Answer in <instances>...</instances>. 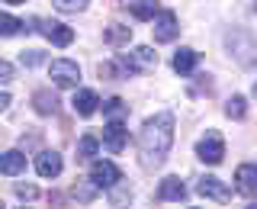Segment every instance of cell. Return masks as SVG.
<instances>
[{
    "label": "cell",
    "instance_id": "cell-1",
    "mask_svg": "<svg viewBox=\"0 0 257 209\" xmlns=\"http://www.w3.org/2000/svg\"><path fill=\"white\" fill-rule=\"evenodd\" d=\"M174 145V113H158L145 119L139 132V161L145 171H155L167 161V151Z\"/></svg>",
    "mask_w": 257,
    "mask_h": 209
},
{
    "label": "cell",
    "instance_id": "cell-2",
    "mask_svg": "<svg viewBox=\"0 0 257 209\" xmlns=\"http://www.w3.org/2000/svg\"><path fill=\"white\" fill-rule=\"evenodd\" d=\"M158 64V52H151L148 45H139L132 52H119L116 55V68L122 74H139V71H148Z\"/></svg>",
    "mask_w": 257,
    "mask_h": 209
},
{
    "label": "cell",
    "instance_id": "cell-3",
    "mask_svg": "<svg viewBox=\"0 0 257 209\" xmlns=\"http://www.w3.org/2000/svg\"><path fill=\"white\" fill-rule=\"evenodd\" d=\"M222 155H225V142H222V135L215 132V129H209L203 139L196 142V158H199V161H206V164H219Z\"/></svg>",
    "mask_w": 257,
    "mask_h": 209
},
{
    "label": "cell",
    "instance_id": "cell-4",
    "mask_svg": "<svg viewBox=\"0 0 257 209\" xmlns=\"http://www.w3.org/2000/svg\"><path fill=\"white\" fill-rule=\"evenodd\" d=\"M48 74H52L55 87H77V80H80V68H77V61L58 58V61L48 64Z\"/></svg>",
    "mask_w": 257,
    "mask_h": 209
},
{
    "label": "cell",
    "instance_id": "cell-5",
    "mask_svg": "<svg viewBox=\"0 0 257 209\" xmlns=\"http://www.w3.org/2000/svg\"><path fill=\"white\" fill-rule=\"evenodd\" d=\"M196 193L203 199H215V203H228V199H231V190L225 187L219 177H199V180H196Z\"/></svg>",
    "mask_w": 257,
    "mask_h": 209
},
{
    "label": "cell",
    "instance_id": "cell-6",
    "mask_svg": "<svg viewBox=\"0 0 257 209\" xmlns=\"http://www.w3.org/2000/svg\"><path fill=\"white\" fill-rule=\"evenodd\" d=\"M90 180L96 183V187H112V183L122 180V174H119V167L112 164V161H93L90 164Z\"/></svg>",
    "mask_w": 257,
    "mask_h": 209
},
{
    "label": "cell",
    "instance_id": "cell-7",
    "mask_svg": "<svg viewBox=\"0 0 257 209\" xmlns=\"http://www.w3.org/2000/svg\"><path fill=\"white\" fill-rule=\"evenodd\" d=\"M39 32H42V36H45L52 45H58V48H64V45L74 42V29H71V26H61V23L39 20Z\"/></svg>",
    "mask_w": 257,
    "mask_h": 209
},
{
    "label": "cell",
    "instance_id": "cell-8",
    "mask_svg": "<svg viewBox=\"0 0 257 209\" xmlns=\"http://www.w3.org/2000/svg\"><path fill=\"white\" fill-rule=\"evenodd\" d=\"M151 32H155V42H174L177 32H180V26H177V16L171 10L158 13L155 16V26H151Z\"/></svg>",
    "mask_w": 257,
    "mask_h": 209
},
{
    "label": "cell",
    "instance_id": "cell-9",
    "mask_svg": "<svg viewBox=\"0 0 257 209\" xmlns=\"http://www.w3.org/2000/svg\"><path fill=\"white\" fill-rule=\"evenodd\" d=\"M125 126L122 119H109V126L103 129V145H106V151H112V155H119V151L125 148Z\"/></svg>",
    "mask_w": 257,
    "mask_h": 209
},
{
    "label": "cell",
    "instance_id": "cell-10",
    "mask_svg": "<svg viewBox=\"0 0 257 209\" xmlns=\"http://www.w3.org/2000/svg\"><path fill=\"white\" fill-rule=\"evenodd\" d=\"M235 187L244 196H257V164H241L235 171Z\"/></svg>",
    "mask_w": 257,
    "mask_h": 209
},
{
    "label": "cell",
    "instance_id": "cell-11",
    "mask_svg": "<svg viewBox=\"0 0 257 209\" xmlns=\"http://www.w3.org/2000/svg\"><path fill=\"white\" fill-rule=\"evenodd\" d=\"M61 155L58 151H39V158H36V171L39 177H58L61 174Z\"/></svg>",
    "mask_w": 257,
    "mask_h": 209
},
{
    "label": "cell",
    "instance_id": "cell-12",
    "mask_svg": "<svg viewBox=\"0 0 257 209\" xmlns=\"http://www.w3.org/2000/svg\"><path fill=\"white\" fill-rule=\"evenodd\" d=\"M158 199H171V203L187 199V187H183L180 177H164V180H161V190H158Z\"/></svg>",
    "mask_w": 257,
    "mask_h": 209
},
{
    "label": "cell",
    "instance_id": "cell-13",
    "mask_svg": "<svg viewBox=\"0 0 257 209\" xmlns=\"http://www.w3.org/2000/svg\"><path fill=\"white\" fill-rule=\"evenodd\" d=\"M23 171H26V155H23V151H4V155H0V174L16 177Z\"/></svg>",
    "mask_w": 257,
    "mask_h": 209
},
{
    "label": "cell",
    "instance_id": "cell-14",
    "mask_svg": "<svg viewBox=\"0 0 257 209\" xmlns=\"http://www.w3.org/2000/svg\"><path fill=\"white\" fill-rule=\"evenodd\" d=\"M96 107H100V96L93 90H77L74 93V113L77 116H93Z\"/></svg>",
    "mask_w": 257,
    "mask_h": 209
},
{
    "label": "cell",
    "instance_id": "cell-15",
    "mask_svg": "<svg viewBox=\"0 0 257 209\" xmlns=\"http://www.w3.org/2000/svg\"><path fill=\"white\" fill-rule=\"evenodd\" d=\"M32 103H36V113H42V116L58 113V96H55L52 90H36L32 93Z\"/></svg>",
    "mask_w": 257,
    "mask_h": 209
},
{
    "label": "cell",
    "instance_id": "cell-16",
    "mask_svg": "<svg viewBox=\"0 0 257 209\" xmlns=\"http://www.w3.org/2000/svg\"><path fill=\"white\" fill-rule=\"evenodd\" d=\"M196 61H199V55L193 52V48H180V52L174 55V71L177 74H193Z\"/></svg>",
    "mask_w": 257,
    "mask_h": 209
},
{
    "label": "cell",
    "instance_id": "cell-17",
    "mask_svg": "<svg viewBox=\"0 0 257 209\" xmlns=\"http://www.w3.org/2000/svg\"><path fill=\"white\" fill-rule=\"evenodd\" d=\"M109 203L119 206V209H125L128 203H132V190H128V183H122V180L112 183V187H109Z\"/></svg>",
    "mask_w": 257,
    "mask_h": 209
},
{
    "label": "cell",
    "instance_id": "cell-18",
    "mask_svg": "<svg viewBox=\"0 0 257 209\" xmlns=\"http://www.w3.org/2000/svg\"><path fill=\"white\" fill-rule=\"evenodd\" d=\"M132 16L135 20H155V13H158V0H132Z\"/></svg>",
    "mask_w": 257,
    "mask_h": 209
},
{
    "label": "cell",
    "instance_id": "cell-19",
    "mask_svg": "<svg viewBox=\"0 0 257 209\" xmlns=\"http://www.w3.org/2000/svg\"><path fill=\"white\" fill-rule=\"evenodd\" d=\"M100 151V142H96V135H84V139L77 142V158L84 161H93V155Z\"/></svg>",
    "mask_w": 257,
    "mask_h": 209
},
{
    "label": "cell",
    "instance_id": "cell-20",
    "mask_svg": "<svg viewBox=\"0 0 257 209\" xmlns=\"http://www.w3.org/2000/svg\"><path fill=\"white\" fill-rule=\"evenodd\" d=\"M244 113H247V103H244V96H231L228 103H225V116H231V119H244Z\"/></svg>",
    "mask_w": 257,
    "mask_h": 209
},
{
    "label": "cell",
    "instance_id": "cell-21",
    "mask_svg": "<svg viewBox=\"0 0 257 209\" xmlns=\"http://www.w3.org/2000/svg\"><path fill=\"white\" fill-rule=\"evenodd\" d=\"M103 113H106L109 119H122V116H128V107H125L122 100H119V96H112V100L103 103Z\"/></svg>",
    "mask_w": 257,
    "mask_h": 209
},
{
    "label": "cell",
    "instance_id": "cell-22",
    "mask_svg": "<svg viewBox=\"0 0 257 209\" xmlns=\"http://www.w3.org/2000/svg\"><path fill=\"white\" fill-rule=\"evenodd\" d=\"M132 39V29L128 26H109L106 29V42L109 45H122V42H128Z\"/></svg>",
    "mask_w": 257,
    "mask_h": 209
},
{
    "label": "cell",
    "instance_id": "cell-23",
    "mask_svg": "<svg viewBox=\"0 0 257 209\" xmlns=\"http://www.w3.org/2000/svg\"><path fill=\"white\" fill-rule=\"evenodd\" d=\"M16 32H23V23L10 13H0V36H16Z\"/></svg>",
    "mask_w": 257,
    "mask_h": 209
},
{
    "label": "cell",
    "instance_id": "cell-24",
    "mask_svg": "<svg viewBox=\"0 0 257 209\" xmlns=\"http://www.w3.org/2000/svg\"><path fill=\"white\" fill-rule=\"evenodd\" d=\"M74 196L80 199V203H90V199L96 196V183H93V180H80V183H74Z\"/></svg>",
    "mask_w": 257,
    "mask_h": 209
},
{
    "label": "cell",
    "instance_id": "cell-25",
    "mask_svg": "<svg viewBox=\"0 0 257 209\" xmlns=\"http://www.w3.org/2000/svg\"><path fill=\"white\" fill-rule=\"evenodd\" d=\"M55 7H58L61 13H77L87 7V0H55Z\"/></svg>",
    "mask_w": 257,
    "mask_h": 209
},
{
    "label": "cell",
    "instance_id": "cell-26",
    "mask_svg": "<svg viewBox=\"0 0 257 209\" xmlns=\"http://www.w3.org/2000/svg\"><path fill=\"white\" fill-rule=\"evenodd\" d=\"M16 196H20V199H36L39 190L32 187V183H16Z\"/></svg>",
    "mask_w": 257,
    "mask_h": 209
},
{
    "label": "cell",
    "instance_id": "cell-27",
    "mask_svg": "<svg viewBox=\"0 0 257 209\" xmlns=\"http://www.w3.org/2000/svg\"><path fill=\"white\" fill-rule=\"evenodd\" d=\"M42 58H45V55H42V52H23V55H20V61H23V64H26V68H36V64H39V61H42Z\"/></svg>",
    "mask_w": 257,
    "mask_h": 209
},
{
    "label": "cell",
    "instance_id": "cell-28",
    "mask_svg": "<svg viewBox=\"0 0 257 209\" xmlns=\"http://www.w3.org/2000/svg\"><path fill=\"white\" fill-rule=\"evenodd\" d=\"M7 80H13V64L0 58V84H7Z\"/></svg>",
    "mask_w": 257,
    "mask_h": 209
},
{
    "label": "cell",
    "instance_id": "cell-29",
    "mask_svg": "<svg viewBox=\"0 0 257 209\" xmlns=\"http://www.w3.org/2000/svg\"><path fill=\"white\" fill-rule=\"evenodd\" d=\"M10 103H13V100H10V93H0V113L10 107Z\"/></svg>",
    "mask_w": 257,
    "mask_h": 209
},
{
    "label": "cell",
    "instance_id": "cell-30",
    "mask_svg": "<svg viewBox=\"0 0 257 209\" xmlns=\"http://www.w3.org/2000/svg\"><path fill=\"white\" fill-rule=\"evenodd\" d=\"M251 96H254V100H257V80H254V87H251Z\"/></svg>",
    "mask_w": 257,
    "mask_h": 209
},
{
    "label": "cell",
    "instance_id": "cell-31",
    "mask_svg": "<svg viewBox=\"0 0 257 209\" xmlns=\"http://www.w3.org/2000/svg\"><path fill=\"white\" fill-rule=\"evenodd\" d=\"M7 4H26V0H7Z\"/></svg>",
    "mask_w": 257,
    "mask_h": 209
},
{
    "label": "cell",
    "instance_id": "cell-32",
    "mask_svg": "<svg viewBox=\"0 0 257 209\" xmlns=\"http://www.w3.org/2000/svg\"><path fill=\"white\" fill-rule=\"evenodd\" d=\"M247 209H257V203H251V206H247Z\"/></svg>",
    "mask_w": 257,
    "mask_h": 209
},
{
    "label": "cell",
    "instance_id": "cell-33",
    "mask_svg": "<svg viewBox=\"0 0 257 209\" xmlns=\"http://www.w3.org/2000/svg\"><path fill=\"white\" fill-rule=\"evenodd\" d=\"M0 209H7V206H4V199H0Z\"/></svg>",
    "mask_w": 257,
    "mask_h": 209
},
{
    "label": "cell",
    "instance_id": "cell-34",
    "mask_svg": "<svg viewBox=\"0 0 257 209\" xmlns=\"http://www.w3.org/2000/svg\"><path fill=\"white\" fill-rule=\"evenodd\" d=\"M254 10H257V0H254Z\"/></svg>",
    "mask_w": 257,
    "mask_h": 209
},
{
    "label": "cell",
    "instance_id": "cell-35",
    "mask_svg": "<svg viewBox=\"0 0 257 209\" xmlns=\"http://www.w3.org/2000/svg\"><path fill=\"white\" fill-rule=\"evenodd\" d=\"M193 209H196V206H193Z\"/></svg>",
    "mask_w": 257,
    "mask_h": 209
}]
</instances>
